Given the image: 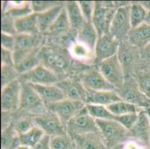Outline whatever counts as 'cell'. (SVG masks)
Returning <instances> with one entry per match:
<instances>
[{"label":"cell","mask_w":150,"mask_h":149,"mask_svg":"<svg viewBox=\"0 0 150 149\" xmlns=\"http://www.w3.org/2000/svg\"><path fill=\"white\" fill-rule=\"evenodd\" d=\"M96 122L99 133L110 149L126 141L130 134L129 131L116 120L96 119Z\"/></svg>","instance_id":"cell-1"},{"label":"cell","mask_w":150,"mask_h":149,"mask_svg":"<svg viewBox=\"0 0 150 149\" xmlns=\"http://www.w3.org/2000/svg\"><path fill=\"white\" fill-rule=\"evenodd\" d=\"M67 133L72 139L78 135L99 132L96 119L88 113L85 107L65 125Z\"/></svg>","instance_id":"cell-2"},{"label":"cell","mask_w":150,"mask_h":149,"mask_svg":"<svg viewBox=\"0 0 150 149\" xmlns=\"http://www.w3.org/2000/svg\"><path fill=\"white\" fill-rule=\"evenodd\" d=\"M117 9L111 2H95V10L92 23L99 37L109 33L110 26Z\"/></svg>","instance_id":"cell-3"},{"label":"cell","mask_w":150,"mask_h":149,"mask_svg":"<svg viewBox=\"0 0 150 149\" xmlns=\"http://www.w3.org/2000/svg\"><path fill=\"white\" fill-rule=\"evenodd\" d=\"M99 71L115 89L125 83V72L117 54L102 61L98 65Z\"/></svg>","instance_id":"cell-4"},{"label":"cell","mask_w":150,"mask_h":149,"mask_svg":"<svg viewBox=\"0 0 150 149\" xmlns=\"http://www.w3.org/2000/svg\"><path fill=\"white\" fill-rule=\"evenodd\" d=\"M130 5H125L117 8L114 18L110 26V34L121 43L125 39L128 40V36L132 30L129 17Z\"/></svg>","instance_id":"cell-5"},{"label":"cell","mask_w":150,"mask_h":149,"mask_svg":"<svg viewBox=\"0 0 150 149\" xmlns=\"http://www.w3.org/2000/svg\"><path fill=\"white\" fill-rule=\"evenodd\" d=\"M86 104L79 101H73L65 98L52 105H48L52 113L59 118L64 126L73 117L77 116L85 107Z\"/></svg>","instance_id":"cell-6"},{"label":"cell","mask_w":150,"mask_h":149,"mask_svg":"<svg viewBox=\"0 0 150 149\" xmlns=\"http://www.w3.org/2000/svg\"><path fill=\"white\" fill-rule=\"evenodd\" d=\"M20 79L25 83L39 85L56 84L59 81L54 72L42 64H39L31 70L22 74Z\"/></svg>","instance_id":"cell-7"},{"label":"cell","mask_w":150,"mask_h":149,"mask_svg":"<svg viewBox=\"0 0 150 149\" xmlns=\"http://www.w3.org/2000/svg\"><path fill=\"white\" fill-rule=\"evenodd\" d=\"M34 121L37 127L40 128L45 134L50 137L67 134L65 127L59 118L52 112L38 115L34 119Z\"/></svg>","instance_id":"cell-8"},{"label":"cell","mask_w":150,"mask_h":149,"mask_svg":"<svg viewBox=\"0 0 150 149\" xmlns=\"http://www.w3.org/2000/svg\"><path fill=\"white\" fill-rule=\"evenodd\" d=\"M44 105L40 97L31 84L25 82L22 83L20 109L32 113H38L39 115L44 113Z\"/></svg>","instance_id":"cell-9"},{"label":"cell","mask_w":150,"mask_h":149,"mask_svg":"<svg viewBox=\"0 0 150 149\" xmlns=\"http://www.w3.org/2000/svg\"><path fill=\"white\" fill-rule=\"evenodd\" d=\"M22 83L15 80L2 88L1 108L3 112L13 111L20 108Z\"/></svg>","instance_id":"cell-10"},{"label":"cell","mask_w":150,"mask_h":149,"mask_svg":"<svg viewBox=\"0 0 150 149\" xmlns=\"http://www.w3.org/2000/svg\"><path fill=\"white\" fill-rule=\"evenodd\" d=\"M120 44V43L110 32L99 37L94 50L98 64L117 54Z\"/></svg>","instance_id":"cell-11"},{"label":"cell","mask_w":150,"mask_h":149,"mask_svg":"<svg viewBox=\"0 0 150 149\" xmlns=\"http://www.w3.org/2000/svg\"><path fill=\"white\" fill-rule=\"evenodd\" d=\"M115 91L125 102L132 103L140 107H145L147 108L150 107V100L140 91L137 81L134 84L129 83L127 85L124 83L120 88L117 89Z\"/></svg>","instance_id":"cell-12"},{"label":"cell","mask_w":150,"mask_h":149,"mask_svg":"<svg viewBox=\"0 0 150 149\" xmlns=\"http://www.w3.org/2000/svg\"><path fill=\"white\" fill-rule=\"evenodd\" d=\"M64 95L65 98L73 101H79L86 104L88 91L81 82L73 80L60 81L56 84Z\"/></svg>","instance_id":"cell-13"},{"label":"cell","mask_w":150,"mask_h":149,"mask_svg":"<svg viewBox=\"0 0 150 149\" xmlns=\"http://www.w3.org/2000/svg\"><path fill=\"white\" fill-rule=\"evenodd\" d=\"M71 139L75 149H110L99 132L78 135Z\"/></svg>","instance_id":"cell-14"},{"label":"cell","mask_w":150,"mask_h":149,"mask_svg":"<svg viewBox=\"0 0 150 149\" xmlns=\"http://www.w3.org/2000/svg\"><path fill=\"white\" fill-rule=\"evenodd\" d=\"M81 84L87 90L105 91L114 90L115 88L105 78L99 70L92 69L86 72L81 78Z\"/></svg>","instance_id":"cell-15"},{"label":"cell","mask_w":150,"mask_h":149,"mask_svg":"<svg viewBox=\"0 0 150 149\" xmlns=\"http://www.w3.org/2000/svg\"><path fill=\"white\" fill-rule=\"evenodd\" d=\"M16 43L13 50L14 65L22 60L24 57L35 50L38 45V36L37 35H17L15 36Z\"/></svg>","instance_id":"cell-16"},{"label":"cell","mask_w":150,"mask_h":149,"mask_svg":"<svg viewBox=\"0 0 150 149\" xmlns=\"http://www.w3.org/2000/svg\"><path fill=\"white\" fill-rule=\"evenodd\" d=\"M130 133L140 140L146 149H149L150 138V118L146 110H143L138 113V118L135 125L130 131Z\"/></svg>","instance_id":"cell-17"},{"label":"cell","mask_w":150,"mask_h":149,"mask_svg":"<svg viewBox=\"0 0 150 149\" xmlns=\"http://www.w3.org/2000/svg\"><path fill=\"white\" fill-rule=\"evenodd\" d=\"M88 95L86 104L89 105H102L108 107L116 102H120L122 99L119 94L114 90H105V91H91L87 90Z\"/></svg>","instance_id":"cell-18"},{"label":"cell","mask_w":150,"mask_h":149,"mask_svg":"<svg viewBox=\"0 0 150 149\" xmlns=\"http://www.w3.org/2000/svg\"><path fill=\"white\" fill-rule=\"evenodd\" d=\"M30 84L38 93L45 105H52L66 98L61 89L56 84H51V85Z\"/></svg>","instance_id":"cell-19"},{"label":"cell","mask_w":150,"mask_h":149,"mask_svg":"<svg viewBox=\"0 0 150 149\" xmlns=\"http://www.w3.org/2000/svg\"><path fill=\"white\" fill-rule=\"evenodd\" d=\"M38 58L43 63L44 66L51 70H62L67 66V62L64 57L51 49H42V51L38 54Z\"/></svg>","instance_id":"cell-20"},{"label":"cell","mask_w":150,"mask_h":149,"mask_svg":"<svg viewBox=\"0 0 150 149\" xmlns=\"http://www.w3.org/2000/svg\"><path fill=\"white\" fill-rule=\"evenodd\" d=\"M128 41L134 47L145 49L150 44V26L144 23L132 28L128 36Z\"/></svg>","instance_id":"cell-21"},{"label":"cell","mask_w":150,"mask_h":149,"mask_svg":"<svg viewBox=\"0 0 150 149\" xmlns=\"http://www.w3.org/2000/svg\"><path fill=\"white\" fill-rule=\"evenodd\" d=\"M15 27L17 35H35L39 31L38 15L36 13L25 16L15 20Z\"/></svg>","instance_id":"cell-22"},{"label":"cell","mask_w":150,"mask_h":149,"mask_svg":"<svg viewBox=\"0 0 150 149\" xmlns=\"http://www.w3.org/2000/svg\"><path fill=\"white\" fill-rule=\"evenodd\" d=\"M64 8V5L61 4L47 11L37 13L39 31L45 32V31H50V28L52 26L54 22L56 21L57 18L62 11Z\"/></svg>","instance_id":"cell-23"},{"label":"cell","mask_w":150,"mask_h":149,"mask_svg":"<svg viewBox=\"0 0 150 149\" xmlns=\"http://www.w3.org/2000/svg\"><path fill=\"white\" fill-rule=\"evenodd\" d=\"M98 38L99 35L93 23L86 22L81 29L79 31L77 41L86 45L94 52Z\"/></svg>","instance_id":"cell-24"},{"label":"cell","mask_w":150,"mask_h":149,"mask_svg":"<svg viewBox=\"0 0 150 149\" xmlns=\"http://www.w3.org/2000/svg\"><path fill=\"white\" fill-rule=\"evenodd\" d=\"M34 13L31 2H8L7 8L3 10L4 14L11 16L13 20L22 18Z\"/></svg>","instance_id":"cell-25"},{"label":"cell","mask_w":150,"mask_h":149,"mask_svg":"<svg viewBox=\"0 0 150 149\" xmlns=\"http://www.w3.org/2000/svg\"><path fill=\"white\" fill-rule=\"evenodd\" d=\"M64 6L70 23V26L74 29L79 31L86 21L78 2L69 1L65 3Z\"/></svg>","instance_id":"cell-26"},{"label":"cell","mask_w":150,"mask_h":149,"mask_svg":"<svg viewBox=\"0 0 150 149\" xmlns=\"http://www.w3.org/2000/svg\"><path fill=\"white\" fill-rule=\"evenodd\" d=\"M45 133L37 126H34L30 131L19 136V145L27 146L29 148H34L40 143V140L45 136Z\"/></svg>","instance_id":"cell-27"},{"label":"cell","mask_w":150,"mask_h":149,"mask_svg":"<svg viewBox=\"0 0 150 149\" xmlns=\"http://www.w3.org/2000/svg\"><path fill=\"white\" fill-rule=\"evenodd\" d=\"M146 13L147 11L140 2L131 4L129 8V17L132 29L144 24Z\"/></svg>","instance_id":"cell-28"},{"label":"cell","mask_w":150,"mask_h":149,"mask_svg":"<svg viewBox=\"0 0 150 149\" xmlns=\"http://www.w3.org/2000/svg\"><path fill=\"white\" fill-rule=\"evenodd\" d=\"M107 107L110 113L115 117L129 114V113H139L141 110H143L140 107H137L123 100L112 104L108 106Z\"/></svg>","instance_id":"cell-29"},{"label":"cell","mask_w":150,"mask_h":149,"mask_svg":"<svg viewBox=\"0 0 150 149\" xmlns=\"http://www.w3.org/2000/svg\"><path fill=\"white\" fill-rule=\"evenodd\" d=\"M38 54H37L36 49L30 52L29 54H27L25 57H24L22 60H20L19 62L15 64L14 67L17 69L19 74L22 75L39 65L38 64Z\"/></svg>","instance_id":"cell-30"},{"label":"cell","mask_w":150,"mask_h":149,"mask_svg":"<svg viewBox=\"0 0 150 149\" xmlns=\"http://www.w3.org/2000/svg\"><path fill=\"white\" fill-rule=\"evenodd\" d=\"M69 52L74 58L78 60H88L95 56V53L93 50L79 41L70 45Z\"/></svg>","instance_id":"cell-31"},{"label":"cell","mask_w":150,"mask_h":149,"mask_svg":"<svg viewBox=\"0 0 150 149\" xmlns=\"http://www.w3.org/2000/svg\"><path fill=\"white\" fill-rule=\"evenodd\" d=\"M86 109L88 113L95 119L115 120L116 119L115 116L110 113L105 106L86 104Z\"/></svg>","instance_id":"cell-32"},{"label":"cell","mask_w":150,"mask_h":149,"mask_svg":"<svg viewBox=\"0 0 150 149\" xmlns=\"http://www.w3.org/2000/svg\"><path fill=\"white\" fill-rule=\"evenodd\" d=\"M18 146L19 136L16 130L4 128L2 132V149H17Z\"/></svg>","instance_id":"cell-33"},{"label":"cell","mask_w":150,"mask_h":149,"mask_svg":"<svg viewBox=\"0 0 150 149\" xmlns=\"http://www.w3.org/2000/svg\"><path fill=\"white\" fill-rule=\"evenodd\" d=\"M70 26L69 18H68L66 8H63L62 11L61 12L60 15L57 18L56 21L54 22L52 26L50 28V31L51 32H56V33H63L68 31Z\"/></svg>","instance_id":"cell-34"},{"label":"cell","mask_w":150,"mask_h":149,"mask_svg":"<svg viewBox=\"0 0 150 149\" xmlns=\"http://www.w3.org/2000/svg\"><path fill=\"white\" fill-rule=\"evenodd\" d=\"M50 145L51 149H71L73 145L71 138L67 134L50 137Z\"/></svg>","instance_id":"cell-35"},{"label":"cell","mask_w":150,"mask_h":149,"mask_svg":"<svg viewBox=\"0 0 150 149\" xmlns=\"http://www.w3.org/2000/svg\"><path fill=\"white\" fill-rule=\"evenodd\" d=\"M20 74L15 69L14 66H2V88L17 80V77Z\"/></svg>","instance_id":"cell-36"},{"label":"cell","mask_w":150,"mask_h":149,"mask_svg":"<svg viewBox=\"0 0 150 149\" xmlns=\"http://www.w3.org/2000/svg\"><path fill=\"white\" fill-rule=\"evenodd\" d=\"M137 83L140 91L150 100V72L138 74Z\"/></svg>","instance_id":"cell-37"},{"label":"cell","mask_w":150,"mask_h":149,"mask_svg":"<svg viewBox=\"0 0 150 149\" xmlns=\"http://www.w3.org/2000/svg\"><path fill=\"white\" fill-rule=\"evenodd\" d=\"M61 4V2H54V1H32L31 2V8L34 13H36L47 11Z\"/></svg>","instance_id":"cell-38"},{"label":"cell","mask_w":150,"mask_h":149,"mask_svg":"<svg viewBox=\"0 0 150 149\" xmlns=\"http://www.w3.org/2000/svg\"><path fill=\"white\" fill-rule=\"evenodd\" d=\"M84 20L88 23H92L93 16L95 10V2L93 1H79L78 2Z\"/></svg>","instance_id":"cell-39"},{"label":"cell","mask_w":150,"mask_h":149,"mask_svg":"<svg viewBox=\"0 0 150 149\" xmlns=\"http://www.w3.org/2000/svg\"><path fill=\"white\" fill-rule=\"evenodd\" d=\"M137 118H138V113H129V114L116 117L115 120L130 132L134 125H135Z\"/></svg>","instance_id":"cell-40"},{"label":"cell","mask_w":150,"mask_h":149,"mask_svg":"<svg viewBox=\"0 0 150 149\" xmlns=\"http://www.w3.org/2000/svg\"><path fill=\"white\" fill-rule=\"evenodd\" d=\"M2 33L7 35L16 36L17 35V30L15 27V20L6 14H2Z\"/></svg>","instance_id":"cell-41"},{"label":"cell","mask_w":150,"mask_h":149,"mask_svg":"<svg viewBox=\"0 0 150 149\" xmlns=\"http://www.w3.org/2000/svg\"><path fill=\"white\" fill-rule=\"evenodd\" d=\"M15 43H16L15 36L2 33V35H1L2 49H6V50H8V51L11 52H13L15 48Z\"/></svg>","instance_id":"cell-42"},{"label":"cell","mask_w":150,"mask_h":149,"mask_svg":"<svg viewBox=\"0 0 150 149\" xmlns=\"http://www.w3.org/2000/svg\"><path fill=\"white\" fill-rule=\"evenodd\" d=\"M1 61L2 66H14V58L13 52L6 49H1Z\"/></svg>","instance_id":"cell-43"},{"label":"cell","mask_w":150,"mask_h":149,"mask_svg":"<svg viewBox=\"0 0 150 149\" xmlns=\"http://www.w3.org/2000/svg\"><path fill=\"white\" fill-rule=\"evenodd\" d=\"M33 127L34 126L32 125V123H31V121H30L29 120L24 119L21 120V121H20L17 123L15 130H16V131L17 132L18 135H20L28 132V131H30Z\"/></svg>","instance_id":"cell-44"},{"label":"cell","mask_w":150,"mask_h":149,"mask_svg":"<svg viewBox=\"0 0 150 149\" xmlns=\"http://www.w3.org/2000/svg\"><path fill=\"white\" fill-rule=\"evenodd\" d=\"M50 136L45 135L40 142L33 149H51L50 145Z\"/></svg>","instance_id":"cell-45"},{"label":"cell","mask_w":150,"mask_h":149,"mask_svg":"<svg viewBox=\"0 0 150 149\" xmlns=\"http://www.w3.org/2000/svg\"><path fill=\"white\" fill-rule=\"evenodd\" d=\"M123 149H146L143 145H140L135 142L129 141L125 143Z\"/></svg>","instance_id":"cell-46"},{"label":"cell","mask_w":150,"mask_h":149,"mask_svg":"<svg viewBox=\"0 0 150 149\" xmlns=\"http://www.w3.org/2000/svg\"><path fill=\"white\" fill-rule=\"evenodd\" d=\"M144 8H145L147 11H150V1H143V2H140Z\"/></svg>","instance_id":"cell-47"},{"label":"cell","mask_w":150,"mask_h":149,"mask_svg":"<svg viewBox=\"0 0 150 149\" xmlns=\"http://www.w3.org/2000/svg\"><path fill=\"white\" fill-rule=\"evenodd\" d=\"M144 23H145V24H146L147 25H149V26H150V11H147Z\"/></svg>","instance_id":"cell-48"},{"label":"cell","mask_w":150,"mask_h":149,"mask_svg":"<svg viewBox=\"0 0 150 149\" xmlns=\"http://www.w3.org/2000/svg\"><path fill=\"white\" fill-rule=\"evenodd\" d=\"M144 51H146V53L147 56H148L149 58H150V44L149 46H147L144 49Z\"/></svg>","instance_id":"cell-49"},{"label":"cell","mask_w":150,"mask_h":149,"mask_svg":"<svg viewBox=\"0 0 150 149\" xmlns=\"http://www.w3.org/2000/svg\"><path fill=\"white\" fill-rule=\"evenodd\" d=\"M17 149H33L32 148L27 147V146H23V145H19Z\"/></svg>","instance_id":"cell-50"},{"label":"cell","mask_w":150,"mask_h":149,"mask_svg":"<svg viewBox=\"0 0 150 149\" xmlns=\"http://www.w3.org/2000/svg\"><path fill=\"white\" fill-rule=\"evenodd\" d=\"M146 111L147 114L149 115V118H150V107H147V108L146 109Z\"/></svg>","instance_id":"cell-51"},{"label":"cell","mask_w":150,"mask_h":149,"mask_svg":"<svg viewBox=\"0 0 150 149\" xmlns=\"http://www.w3.org/2000/svg\"><path fill=\"white\" fill-rule=\"evenodd\" d=\"M149 149H150V138H149Z\"/></svg>","instance_id":"cell-52"},{"label":"cell","mask_w":150,"mask_h":149,"mask_svg":"<svg viewBox=\"0 0 150 149\" xmlns=\"http://www.w3.org/2000/svg\"><path fill=\"white\" fill-rule=\"evenodd\" d=\"M71 149H75V148L73 146V148H71Z\"/></svg>","instance_id":"cell-53"}]
</instances>
